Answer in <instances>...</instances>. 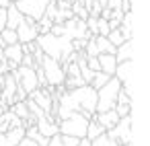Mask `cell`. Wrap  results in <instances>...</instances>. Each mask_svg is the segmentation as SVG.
Segmentation results:
<instances>
[{
  "instance_id": "cell-1",
  "label": "cell",
  "mask_w": 150,
  "mask_h": 146,
  "mask_svg": "<svg viewBox=\"0 0 150 146\" xmlns=\"http://www.w3.org/2000/svg\"><path fill=\"white\" fill-rule=\"evenodd\" d=\"M35 43L39 45V50L43 52V56H50L54 60H58L60 64H66L68 56L72 54V45H70V39L68 37H58V35H52V33H45V35H37Z\"/></svg>"
},
{
  "instance_id": "cell-2",
  "label": "cell",
  "mask_w": 150,
  "mask_h": 146,
  "mask_svg": "<svg viewBox=\"0 0 150 146\" xmlns=\"http://www.w3.org/2000/svg\"><path fill=\"white\" fill-rule=\"evenodd\" d=\"M121 89V82L111 76L107 84H103L99 91H97V109L95 113H101V111H109L115 107V101H117V93Z\"/></svg>"
},
{
  "instance_id": "cell-3",
  "label": "cell",
  "mask_w": 150,
  "mask_h": 146,
  "mask_svg": "<svg viewBox=\"0 0 150 146\" xmlns=\"http://www.w3.org/2000/svg\"><path fill=\"white\" fill-rule=\"evenodd\" d=\"M86 125H88V117L82 113H72L66 119L58 121V132L64 136H72V138H84L86 134Z\"/></svg>"
},
{
  "instance_id": "cell-4",
  "label": "cell",
  "mask_w": 150,
  "mask_h": 146,
  "mask_svg": "<svg viewBox=\"0 0 150 146\" xmlns=\"http://www.w3.org/2000/svg\"><path fill=\"white\" fill-rule=\"evenodd\" d=\"M39 66H41L43 76H45V80H47L50 86H60V84H64L66 74H64V68H62V64H60L58 60H54V58H50V56H43L41 62H39Z\"/></svg>"
},
{
  "instance_id": "cell-5",
  "label": "cell",
  "mask_w": 150,
  "mask_h": 146,
  "mask_svg": "<svg viewBox=\"0 0 150 146\" xmlns=\"http://www.w3.org/2000/svg\"><path fill=\"white\" fill-rule=\"evenodd\" d=\"M47 2L50 0H15V6L17 11L23 15V17H29L33 21H39L43 15H45V9H47Z\"/></svg>"
},
{
  "instance_id": "cell-6",
  "label": "cell",
  "mask_w": 150,
  "mask_h": 146,
  "mask_svg": "<svg viewBox=\"0 0 150 146\" xmlns=\"http://www.w3.org/2000/svg\"><path fill=\"white\" fill-rule=\"evenodd\" d=\"M109 138H113L117 144H132L134 140V128H132V115L119 117V121L107 132Z\"/></svg>"
},
{
  "instance_id": "cell-7",
  "label": "cell",
  "mask_w": 150,
  "mask_h": 146,
  "mask_svg": "<svg viewBox=\"0 0 150 146\" xmlns=\"http://www.w3.org/2000/svg\"><path fill=\"white\" fill-rule=\"evenodd\" d=\"M17 80L19 86H23V91L29 95L31 91L39 89V82H37V76H35V68H27V66H19L11 72Z\"/></svg>"
},
{
  "instance_id": "cell-8",
  "label": "cell",
  "mask_w": 150,
  "mask_h": 146,
  "mask_svg": "<svg viewBox=\"0 0 150 146\" xmlns=\"http://www.w3.org/2000/svg\"><path fill=\"white\" fill-rule=\"evenodd\" d=\"M119 82H121V89L127 91L134 99V86H132V80H134V60H125V62H119L117 68H115V74H113Z\"/></svg>"
},
{
  "instance_id": "cell-9",
  "label": "cell",
  "mask_w": 150,
  "mask_h": 146,
  "mask_svg": "<svg viewBox=\"0 0 150 146\" xmlns=\"http://www.w3.org/2000/svg\"><path fill=\"white\" fill-rule=\"evenodd\" d=\"M15 31H17L19 43H31V41H35L37 35H39V31H37V21L29 19V17H23V23H21Z\"/></svg>"
},
{
  "instance_id": "cell-10",
  "label": "cell",
  "mask_w": 150,
  "mask_h": 146,
  "mask_svg": "<svg viewBox=\"0 0 150 146\" xmlns=\"http://www.w3.org/2000/svg\"><path fill=\"white\" fill-rule=\"evenodd\" d=\"M35 128H37V132H39L43 138H52V136L60 134V132H58V119H56V115H52V113H41V115L37 117V121H35Z\"/></svg>"
},
{
  "instance_id": "cell-11",
  "label": "cell",
  "mask_w": 150,
  "mask_h": 146,
  "mask_svg": "<svg viewBox=\"0 0 150 146\" xmlns=\"http://www.w3.org/2000/svg\"><path fill=\"white\" fill-rule=\"evenodd\" d=\"M37 107H41L43 113H52V105H54V99H52V93L47 89H35L27 95Z\"/></svg>"
},
{
  "instance_id": "cell-12",
  "label": "cell",
  "mask_w": 150,
  "mask_h": 146,
  "mask_svg": "<svg viewBox=\"0 0 150 146\" xmlns=\"http://www.w3.org/2000/svg\"><path fill=\"white\" fill-rule=\"evenodd\" d=\"M2 56L6 58L8 68H11V72H13L15 68H19V66H21V60H23V45H21V43L6 45V47L2 50Z\"/></svg>"
},
{
  "instance_id": "cell-13",
  "label": "cell",
  "mask_w": 150,
  "mask_h": 146,
  "mask_svg": "<svg viewBox=\"0 0 150 146\" xmlns=\"http://www.w3.org/2000/svg\"><path fill=\"white\" fill-rule=\"evenodd\" d=\"M91 119H95L105 132H109L117 121H119V115L115 113V109H109V111H101V113H95Z\"/></svg>"
},
{
  "instance_id": "cell-14",
  "label": "cell",
  "mask_w": 150,
  "mask_h": 146,
  "mask_svg": "<svg viewBox=\"0 0 150 146\" xmlns=\"http://www.w3.org/2000/svg\"><path fill=\"white\" fill-rule=\"evenodd\" d=\"M25 138V128H11L8 132L0 134V146H17Z\"/></svg>"
},
{
  "instance_id": "cell-15",
  "label": "cell",
  "mask_w": 150,
  "mask_h": 146,
  "mask_svg": "<svg viewBox=\"0 0 150 146\" xmlns=\"http://www.w3.org/2000/svg\"><path fill=\"white\" fill-rule=\"evenodd\" d=\"M97 60H99V68H101V72L109 74V76H113V74H115V68H117L115 54H99V56H97Z\"/></svg>"
},
{
  "instance_id": "cell-16",
  "label": "cell",
  "mask_w": 150,
  "mask_h": 146,
  "mask_svg": "<svg viewBox=\"0 0 150 146\" xmlns=\"http://www.w3.org/2000/svg\"><path fill=\"white\" fill-rule=\"evenodd\" d=\"M115 60H117V64L125 62V60H134V39L123 41L121 45L115 47Z\"/></svg>"
},
{
  "instance_id": "cell-17",
  "label": "cell",
  "mask_w": 150,
  "mask_h": 146,
  "mask_svg": "<svg viewBox=\"0 0 150 146\" xmlns=\"http://www.w3.org/2000/svg\"><path fill=\"white\" fill-rule=\"evenodd\" d=\"M21 23H23V15L17 11L15 4H11L6 9V29H17Z\"/></svg>"
},
{
  "instance_id": "cell-18",
  "label": "cell",
  "mask_w": 150,
  "mask_h": 146,
  "mask_svg": "<svg viewBox=\"0 0 150 146\" xmlns=\"http://www.w3.org/2000/svg\"><path fill=\"white\" fill-rule=\"evenodd\" d=\"M95 43H97L99 54H115V45H111L107 37H103V35H95Z\"/></svg>"
},
{
  "instance_id": "cell-19",
  "label": "cell",
  "mask_w": 150,
  "mask_h": 146,
  "mask_svg": "<svg viewBox=\"0 0 150 146\" xmlns=\"http://www.w3.org/2000/svg\"><path fill=\"white\" fill-rule=\"evenodd\" d=\"M101 134H105V130H103L95 119H88V125H86V134H84V138H86V140H95V138H99Z\"/></svg>"
},
{
  "instance_id": "cell-20",
  "label": "cell",
  "mask_w": 150,
  "mask_h": 146,
  "mask_svg": "<svg viewBox=\"0 0 150 146\" xmlns=\"http://www.w3.org/2000/svg\"><path fill=\"white\" fill-rule=\"evenodd\" d=\"M8 109H11L19 119H27V117L31 115V113H29V109H27V103H25V101H17V103H13Z\"/></svg>"
},
{
  "instance_id": "cell-21",
  "label": "cell",
  "mask_w": 150,
  "mask_h": 146,
  "mask_svg": "<svg viewBox=\"0 0 150 146\" xmlns=\"http://www.w3.org/2000/svg\"><path fill=\"white\" fill-rule=\"evenodd\" d=\"M0 43H4V45H13V43H19L17 39V31L15 29H2L0 31Z\"/></svg>"
},
{
  "instance_id": "cell-22",
  "label": "cell",
  "mask_w": 150,
  "mask_h": 146,
  "mask_svg": "<svg viewBox=\"0 0 150 146\" xmlns=\"http://www.w3.org/2000/svg\"><path fill=\"white\" fill-rule=\"evenodd\" d=\"M109 78H111V76H109V74H105V72H95V74H93V80H91L88 84H91L95 91H99L103 84H107V82H109Z\"/></svg>"
},
{
  "instance_id": "cell-23",
  "label": "cell",
  "mask_w": 150,
  "mask_h": 146,
  "mask_svg": "<svg viewBox=\"0 0 150 146\" xmlns=\"http://www.w3.org/2000/svg\"><path fill=\"white\" fill-rule=\"evenodd\" d=\"M91 146H121V144H117V142H115L113 138H109L107 132H105V134H101L99 138L91 140Z\"/></svg>"
},
{
  "instance_id": "cell-24",
  "label": "cell",
  "mask_w": 150,
  "mask_h": 146,
  "mask_svg": "<svg viewBox=\"0 0 150 146\" xmlns=\"http://www.w3.org/2000/svg\"><path fill=\"white\" fill-rule=\"evenodd\" d=\"M86 82L80 78V76H66L64 78V89L70 91V89H78V86H84Z\"/></svg>"
},
{
  "instance_id": "cell-25",
  "label": "cell",
  "mask_w": 150,
  "mask_h": 146,
  "mask_svg": "<svg viewBox=\"0 0 150 146\" xmlns=\"http://www.w3.org/2000/svg\"><path fill=\"white\" fill-rule=\"evenodd\" d=\"M107 39H109V43H111V45H115V47H117V45H121V43L125 41L119 29H111V31L107 33Z\"/></svg>"
},
{
  "instance_id": "cell-26",
  "label": "cell",
  "mask_w": 150,
  "mask_h": 146,
  "mask_svg": "<svg viewBox=\"0 0 150 146\" xmlns=\"http://www.w3.org/2000/svg\"><path fill=\"white\" fill-rule=\"evenodd\" d=\"M82 52H84V56H86V58H97V56H99V50H97L95 37H91V39L84 43V50H82Z\"/></svg>"
},
{
  "instance_id": "cell-27",
  "label": "cell",
  "mask_w": 150,
  "mask_h": 146,
  "mask_svg": "<svg viewBox=\"0 0 150 146\" xmlns=\"http://www.w3.org/2000/svg\"><path fill=\"white\" fill-rule=\"evenodd\" d=\"M111 29H109V23H107V19H97V35H103V37H107V33H109Z\"/></svg>"
},
{
  "instance_id": "cell-28",
  "label": "cell",
  "mask_w": 150,
  "mask_h": 146,
  "mask_svg": "<svg viewBox=\"0 0 150 146\" xmlns=\"http://www.w3.org/2000/svg\"><path fill=\"white\" fill-rule=\"evenodd\" d=\"M115 103H119V105H132L134 99H132V95H129L127 91L119 89V93H117V101H115Z\"/></svg>"
},
{
  "instance_id": "cell-29",
  "label": "cell",
  "mask_w": 150,
  "mask_h": 146,
  "mask_svg": "<svg viewBox=\"0 0 150 146\" xmlns=\"http://www.w3.org/2000/svg\"><path fill=\"white\" fill-rule=\"evenodd\" d=\"M115 113L119 115V117H125V115H132V105H119V103H115Z\"/></svg>"
},
{
  "instance_id": "cell-30",
  "label": "cell",
  "mask_w": 150,
  "mask_h": 146,
  "mask_svg": "<svg viewBox=\"0 0 150 146\" xmlns=\"http://www.w3.org/2000/svg\"><path fill=\"white\" fill-rule=\"evenodd\" d=\"M86 66H88L93 72H101V68H99V60H97V58H86Z\"/></svg>"
},
{
  "instance_id": "cell-31",
  "label": "cell",
  "mask_w": 150,
  "mask_h": 146,
  "mask_svg": "<svg viewBox=\"0 0 150 146\" xmlns=\"http://www.w3.org/2000/svg\"><path fill=\"white\" fill-rule=\"evenodd\" d=\"M6 27V9H0V31Z\"/></svg>"
},
{
  "instance_id": "cell-32",
  "label": "cell",
  "mask_w": 150,
  "mask_h": 146,
  "mask_svg": "<svg viewBox=\"0 0 150 146\" xmlns=\"http://www.w3.org/2000/svg\"><path fill=\"white\" fill-rule=\"evenodd\" d=\"M13 4V0H0V9H8Z\"/></svg>"
},
{
  "instance_id": "cell-33",
  "label": "cell",
  "mask_w": 150,
  "mask_h": 146,
  "mask_svg": "<svg viewBox=\"0 0 150 146\" xmlns=\"http://www.w3.org/2000/svg\"><path fill=\"white\" fill-rule=\"evenodd\" d=\"M121 146H134V142H132V144H121Z\"/></svg>"
},
{
  "instance_id": "cell-34",
  "label": "cell",
  "mask_w": 150,
  "mask_h": 146,
  "mask_svg": "<svg viewBox=\"0 0 150 146\" xmlns=\"http://www.w3.org/2000/svg\"><path fill=\"white\" fill-rule=\"evenodd\" d=\"M68 2H70V4H72V2H76V0H68Z\"/></svg>"
},
{
  "instance_id": "cell-35",
  "label": "cell",
  "mask_w": 150,
  "mask_h": 146,
  "mask_svg": "<svg viewBox=\"0 0 150 146\" xmlns=\"http://www.w3.org/2000/svg\"><path fill=\"white\" fill-rule=\"evenodd\" d=\"M52 2H56V0H52Z\"/></svg>"
}]
</instances>
